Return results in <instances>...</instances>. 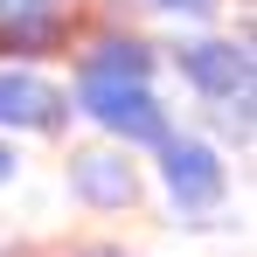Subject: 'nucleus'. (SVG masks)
<instances>
[{"label":"nucleus","instance_id":"nucleus-1","mask_svg":"<svg viewBox=\"0 0 257 257\" xmlns=\"http://www.w3.org/2000/svg\"><path fill=\"white\" fill-rule=\"evenodd\" d=\"M84 104L90 111H97V118H104V125H118V132H132V139H160V111H153V97H146V90L139 84H111V77H97V70H90L84 77Z\"/></svg>","mask_w":257,"mask_h":257},{"label":"nucleus","instance_id":"nucleus-2","mask_svg":"<svg viewBox=\"0 0 257 257\" xmlns=\"http://www.w3.org/2000/svg\"><path fill=\"white\" fill-rule=\"evenodd\" d=\"M167 188L188 202V209H202V202H215L222 174H215V160L202 153V146H174V160H167Z\"/></svg>","mask_w":257,"mask_h":257},{"label":"nucleus","instance_id":"nucleus-3","mask_svg":"<svg viewBox=\"0 0 257 257\" xmlns=\"http://www.w3.org/2000/svg\"><path fill=\"white\" fill-rule=\"evenodd\" d=\"M56 118V90L35 77H0V125H49Z\"/></svg>","mask_w":257,"mask_h":257},{"label":"nucleus","instance_id":"nucleus-4","mask_svg":"<svg viewBox=\"0 0 257 257\" xmlns=\"http://www.w3.org/2000/svg\"><path fill=\"white\" fill-rule=\"evenodd\" d=\"M77 188H84L90 202H125L132 174L118 167V160H104V153H90V160H77Z\"/></svg>","mask_w":257,"mask_h":257},{"label":"nucleus","instance_id":"nucleus-5","mask_svg":"<svg viewBox=\"0 0 257 257\" xmlns=\"http://www.w3.org/2000/svg\"><path fill=\"white\" fill-rule=\"evenodd\" d=\"M188 77L202 90H236L243 84V56H236V49H195V56H188Z\"/></svg>","mask_w":257,"mask_h":257},{"label":"nucleus","instance_id":"nucleus-6","mask_svg":"<svg viewBox=\"0 0 257 257\" xmlns=\"http://www.w3.org/2000/svg\"><path fill=\"white\" fill-rule=\"evenodd\" d=\"M167 7H209V0H167Z\"/></svg>","mask_w":257,"mask_h":257},{"label":"nucleus","instance_id":"nucleus-7","mask_svg":"<svg viewBox=\"0 0 257 257\" xmlns=\"http://www.w3.org/2000/svg\"><path fill=\"white\" fill-rule=\"evenodd\" d=\"M7 167H14V160H7V153H0V174H7Z\"/></svg>","mask_w":257,"mask_h":257}]
</instances>
